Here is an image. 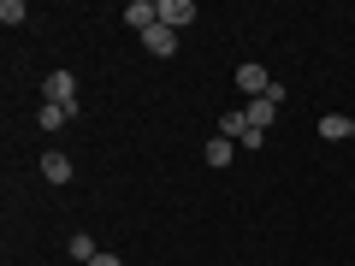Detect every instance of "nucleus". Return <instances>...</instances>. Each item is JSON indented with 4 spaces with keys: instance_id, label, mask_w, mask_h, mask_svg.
<instances>
[{
    "instance_id": "20e7f679",
    "label": "nucleus",
    "mask_w": 355,
    "mask_h": 266,
    "mask_svg": "<svg viewBox=\"0 0 355 266\" xmlns=\"http://www.w3.org/2000/svg\"><path fill=\"white\" fill-rule=\"evenodd\" d=\"M142 48H148L154 60H172V53H178V30H166V24H154L148 36H142Z\"/></svg>"
},
{
    "instance_id": "7ed1b4c3",
    "label": "nucleus",
    "mask_w": 355,
    "mask_h": 266,
    "mask_svg": "<svg viewBox=\"0 0 355 266\" xmlns=\"http://www.w3.org/2000/svg\"><path fill=\"white\" fill-rule=\"evenodd\" d=\"M279 101H284V89H272V95H261V101H249V107H243V118H249L254 130H266L272 118H279Z\"/></svg>"
},
{
    "instance_id": "423d86ee",
    "label": "nucleus",
    "mask_w": 355,
    "mask_h": 266,
    "mask_svg": "<svg viewBox=\"0 0 355 266\" xmlns=\"http://www.w3.org/2000/svg\"><path fill=\"white\" fill-rule=\"evenodd\" d=\"M125 24H130V30H142V36H148V30L160 24V6H148V0H130V6H125Z\"/></svg>"
},
{
    "instance_id": "6e6552de",
    "label": "nucleus",
    "mask_w": 355,
    "mask_h": 266,
    "mask_svg": "<svg viewBox=\"0 0 355 266\" xmlns=\"http://www.w3.org/2000/svg\"><path fill=\"white\" fill-rule=\"evenodd\" d=\"M42 177H48V184H71V160H65L60 148H53V154H42Z\"/></svg>"
},
{
    "instance_id": "39448f33",
    "label": "nucleus",
    "mask_w": 355,
    "mask_h": 266,
    "mask_svg": "<svg viewBox=\"0 0 355 266\" xmlns=\"http://www.w3.org/2000/svg\"><path fill=\"white\" fill-rule=\"evenodd\" d=\"M196 18V0H160V24L166 30H184Z\"/></svg>"
},
{
    "instance_id": "9b49d317",
    "label": "nucleus",
    "mask_w": 355,
    "mask_h": 266,
    "mask_svg": "<svg viewBox=\"0 0 355 266\" xmlns=\"http://www.w3.org/2000/svg\"><path fill=\"white\" fill-rule=\"evenodd\" d=\"M42 130H65V125H71V118H77V107H42Z\"/></svg>"
},
{
    "instance_id": "1a4fd4ad",
    "label": "nucleus",
    "mask_w": 355,
    "mask_h": 266,
    "mask_svg": "<svg viewBox=\"0 0 355 266\" xmlns=\"http://www.w3.org/2000/svg\"><path fill=\"white\" fill-rule=\"evenodd\" d=\"M349 130H355V118H343V113H326V118H320V136H326V142H343Z\"/></svg>"
},
{
    "instance_id": "f8f14e48",
    "label": "nucleus",
    "mask_w": 355,
    "mask_h": 266,
    "mask_svg": "<svg viewBox=\"0 0 355 266\" xmlns=\"http://www.w3.org/2000/svg\"><path fill=\"white\" fill-rule=\"evenodd\" d=\"M249 118H243V113H225V118H219V136H231V142H243V136H249Z\"/></svg>"
},
{
    "instance_id": "9d476101",
    "label": "nucleus",
    "mask_w": 355,
    "mask_h": 266,
    "mask_svg": "<svg viewBox=\"0 0 355 266\" xmlns=\"http://www.w3.org/2000/svg\"><path fill=\"white\" fill-rule=\"evenodd\" d=\"M65 254H71V260H83V266H89V260H95V254H101V249H95V237H89V231H77V237L65 242Z\"/></svg>"
},
{
    "instance_id": "f03ea898",
    "label": "nucleus",
    "mask_w": 355,
    "mask_h": 266,
    "mask_svg": "<svg viewBox=\"0 0 355 266\" xmlns=\"http://www.w3.org/2000/svg\"><path fill=\"white\" fill-rule=\"evenodd\" d=\"M237 89L249 95V101H261V95H272V77H266V65H237Z\"/></svg>"
},
{
    "instance_id": "0eeeda50",
    "label": "nucleus",
    "mask_w": 355,
    "mask_h": 266,
    "mask_svg": "<svg viewBox=\"0 0 355 266\" xmlns=\"http://www.w3.org/2000/svg\"><path fill=\"white\" fill-rule=\"evenodd\" d=\"M202 160L214 166V172H225V166L237 160V142H231V136H214V142H207V148H202Z\"/></svg>"
},
{
    "instance_id": "2eb2a0df",
    "label": "nucleus",
    "mask_w": 355,
    "mask_h": 266,
    "mask_svg": "<svg viewBox=\"0 0 355 266\" xmlns=\"http://www.w3.org/2000/svg\"><path fill=\"white\" fill-rule=\"evenodd\" d=\"M349 136H355V130H349Z\"/></svg>"
},
{
    "instance_id": "ddd939ff",
    "label": "nucleus",
    "mask_w": 355,
    "mask_h": 266,
    "mask_svg": "<svg viewBox=\"0 0 355 266\" xmlns=\"http://www.w3.org/2000/svg\"><path fill=\"white\" fill-rule=\"evenodd\" d=\"M24 0H0V24H24Z\"/></svg>"
},
{
    "instance_id": "4468645a",
    "label": "nucleus",
    "mask_w": 355,
    "mask_h": 266,
    "mask_svg": "<svg viewBox=\"0 0 355 266\" xmlns=\"http://www.w3.org/2000/svg\"><path fill=\"white\" fill-rule=\"evenodd\" d=\"M89 266H125V260H119V254H95Z\"/></svg>"
},
{
    "instance_id": "f257e3e1",
    "label": "nucleus",
    "mask_w": 355,
    "mask_h": 266,
    "mask_svg": "<svg viewBox=\"0 0 355 266\" xmlns=\"http://www.w3.org/2000/svg\"><path fill=\"white\" fill-rule=\"evenodd\" d=\"M42 95H48V107H77V77L71 71H48Z\"/></svg>"
}]
</instances>
